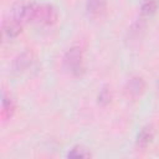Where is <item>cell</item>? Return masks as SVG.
Here are the masks:
<instances>
[{
  "instance_id": "obj_1",
  "label": "cell",
  "mask_w": 159,
  "mask_h": 159,
  "mask_svg": "<svg viewBox=\"0 0 159 159\" xmlns=\"http://www.w3.org/2000/svg\"><path fill=\"white\" fill-rule=\"evenodd\" d=\"M62 65L63 68L70 72L72 76H81L84 71L83 66V52L81 47L73 46L68 48L62 58Z\"/></svg>"
},
{
  "instance_id": "obj_2",
  "label": "cell",
  "mask_w": 159,
  "mask_h": 159,
  "mask_svg": "<svg viewBox=\"0 0 159 159\" xmlns=\"http://www.w3.org/2000/svg\"><path fill=\"white\" fill-rule=\"evenodd\" d=\"M58 20L57 9L51 4H37L32 22L41 26H52Z\"/></svg>"
},
{
  "instance_id": "obj_3",
  "label": "cell",
  "mask_w": 159,
  "mask_h": 159,
  "mask_svg": "<svg viewBox=\"0 0 159 159\" xmlns=\"http://www.w3.org/2000/svg\"><path fill=\"white\" fill-rule=\"evenodd\" d=\"M36 2L31 0H17L11 10V17L20 21L21 24H26L34 20V14L36 9Z\"/></svg>"
},
{
  "instance_id": "obj_4",
  "label": "cell",
  "mask_w": 159,
  "mask_h": 159,
  "mask_svg": "<svg viewBox=\"0 0 159 159\" xmlns=\"http://www.w3.org/2000/svg\"><path fill=\"white\" fill-rule=\"evenodd\" d=\"M34 62H35V53L31 50H25L14 58V61L11 63L12 72L21 73V72L29 70L34 65Z\"/></svg>"
},
{
  "instance_id": "obj_5",
  "label": "cell",
  "mask_w": 159,
  "mask_h": 159,
  "mask_svg": "<svg viewBox=\"0 0 159 159\" xmlns=\"http://www.w3.org/2000/svg\"><path fill=\"white\" fill-rule=\"evenodd\" d=\"M144 89H145V81L142 76L130 77L124 86V93L127 97H130V98L140 97L143 94Z\"/></svg>"
},
{
  "instance_id": "obj_6",
  "label": "cell",
  "mask_w": 159,
  "mask_h": 159,
  "mask_svg": "<svg viewBox=\"0 0 159 159\" xmlns=\"http://www.w3.org/2000/svg\"><path fill=\"white\" fill-rule=\"evenodd\" d=\"M22 25L20 21L15 20L14 17L6 19L2 21L1 25V36L2 40H12L16 39L22 32Z\"/></svg>"
},
{
  "instance_id": "obj_7",
  "label": "cell",
  "mask_w": 159,
  "mask_h": 159,
  "mask_svg": "<svg viewBox=\"0 0 159 159\" xmlns=\"http://www.w3.org/2000/svg\"><path fill=\"white\" fill-rule=\"evenodd\" d=\"M86 12L91 19H102L107 14V0H87Z\"/></svg>"
},
{
  "instance_id": "obj_8",
  "label": "cell",
  "mask_w": 159,
  "mask_h": 159,
  "mask_svg": "<svg viewBox=\"0 0 159 159\" xmlns=\"http://www.w3.org/2000/svg\"><path fill=\"white\" fill-rule=\"evenodd\" d=\"M154 135H155V129L152 124H147L144 125L137 134V138H135V144L138 148L140 149H145L148 148L153 139H154Z\"/></svg>"
},
{
  "instance_id": "obj_9",
  "label": "cell",
  "mask_w": 159,
  "mask_h": 159,
  "mask_svg": "<svg viewBox=\"0 0 159 159\" xmlns=\"http://www.w3.org/2000/svg\"><path fill=\"white\" fill-rule=\"evenodd\" d=\"M159 7V0H140L139 2V20L147 21L155 15Z\"/></svg>"
},
{
  "instance_id": "obj_10",
  "label": "cell",
  "mask_w": 159,
  "mask_h": 159,
  "mask_svg": "<svg viewBox=\"0 0 159 159\" xmlns=\"http://www.w3.org/2000/svg\"><path fill=\"white\" fill-rule=\"evenodd\" d=\"M15 111H16V101H15V98L10 93L4 92L2 97H1V117H2V119L4 120L10 119L14 116Z\"/></svg>"
},
{
  "instance_id": "obj_11",
  "label": "cell",
  "mask_w": 159,
  "mask_h": 159,
  "mask_svg": "<svg viewBox=\"0 0 159 159\" xmlns=\"http://www.w3.org/2000/svg\"><path fill=\"white\" fill-rule=\"evenodd\" d=\"M67 157H68V158H75V159H78V158H91L92 154H91V152H89L86 147L77 144V145L72 147V148L68 150Z\"/></svg>"
},
{
  "instance_id": "obj_12",
  "label": "cell",
  "mask_w": 159,
  "mask_h": 159,
  "mask_svg": "<svg viewBox=\"0 0 159 159\" xmlns=\"http://www.w3.org/2000/svg\"><path fill=\"white\" fill-rule=\"evenodd\" d=\"M111 101H112V91H111V88L107 87V86L102 87V88L99 89V92H98V96H97V102H98V104H101V106L104 107V106L109 104Z\"/></svg>"
},
{
  "instance_id": "obj_13",
  "label": "cell",
  "mask_w": 159,
  "mask_h": 159,
  "mask_svg": "<svg viewBox=\"0 0 159 159\" xmlns=\"http://www.w3.org/2000/svg\"><path fill=\"white\" fill-rule=\"evenodd\" d=\"M158 88H159V80H158Z\"/></svg>"
}]
</instances>
